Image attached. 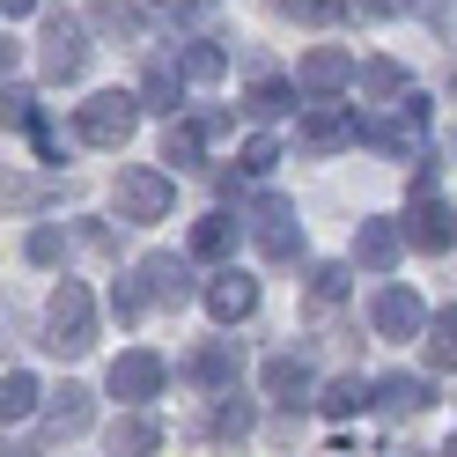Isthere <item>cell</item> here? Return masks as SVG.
Instances as JSON below:
<instances>
[{"label": "cell", "mask_w": 457, "mask_h": 457, "mask_svg": "<svg viewBox=\"0 0 457 457\" xmlns=\"http://www.w3.org/2000/svg\"><path fill=\"white\" fill-rule=\"evenodd\" d=\"M45 347L67 354V361L96 347V303H89L81 280H60V288H52V303H45Z\"/></svg>", "instance_id": "1"}, {"label": "cell", "mask_w": 457, "mask_h": 457, "mask_svg": "<svg viewBox=\"0 0 457 457\" xmlns=\"http://www.w3.org/2000/svg\"><path fill=\"white\" fill-rule=\"evenodd\" d=\"M111 199H119V221L148 228V221H162L170 207H178V178H170V170H155V162H126L119 185H111Z\"/></svg>", "instance_id": "2"}, {"label": "cell", "mask_w": 457, "mask_h": 457, "mask_svg": "<svg viewBox=\"0 0 457 457\" xmlns=\"http://www.w3.org/2000/svg\"><path fill=\"white\" fill-rule=\"evenodd\" d=\"M133 126H140V96L133 89H96L74 111V140H89V148H126Z\"/></svg>", "instance_id": "3"}, {"label": "cell", "mask_w": 457, "mask_h": 457, "mask_svg": "<svg viewBox=\"0 0 457 457\" xmlns=\"http://www.w3.org/2000/svg\"><path fill=\"white\" fill-rule=\"evenodd\" d=\"M45 81H81L89 74V30H81V15H45V52H37Z\"/></svg>", "instance_id": "4"}, {"label": "cell", "mask_w": 457, "mask_h": 457, "mask_svg": "<svg viewBox=\"0 0 457 457\" xmlns=\"http://www.w3.org/2000/svg\"><path fill=\"white\" fill-rule=\"evenodd\" d=\"M251 244H259L266 259H280V266H288L295 251H303V214H295V199L266 192L259 207H251Z\"/></svg>", "instance_id": "5"}, {"label": "cell", "mask_w": 457, "mask_h": 457, "mask_svg": "<svg viewBox=\"0 0 457 457\" xmlns=\"http://www.w3.org/2000/svg\"><path fill=\"white\" fill-rule=\"evenodd\" d=\"M398 237H406L413 251H450L457 244V207L450 199H436V192H413V207H406V221H398Z\"/></svg>", "instance_id": "6"}, {"label": "cell", "mask_w": 457, "mask_h": 457, "mask_svg": "<svg viewBox=\"0 0 457 457\" xmlns=\"http://www.w3.org/2000/svg\"><path fill=\"white\" fill-rule=\"evenodd\" d=\"M104 384H111V398H119V406H148V398H162V384H170V361L148 354V347H133V354L111 361Z\"/></svg>", "instance_id": "7"}, {"label": "cell", "mask_w": 457, "mask_h": 457, "mask_svg": "<svg viewBox=\"0 0 457 457\" xmlns=\"http://www.w3.org/2000/svg\"><path fill=\"white\" fill-rule=\"evenodd\" d=\"M133 280H140V295L162 303V310H178V303L199 295V288H192V259H178V251H148V259L133 266Z\"/></svg>", "instance_id": "8"}, {"label": "cell", "mask_w": 457, "mask_h": 457, "mask_svg": "<svg viewBox=\"0 0 457 457\" xmlns=\"http://www.w3.org/2000/svg\"><path fill=\"white\" fill-rule=\"evenodd\" d=\"M369 325H377L384 339H420L428 332V303L391 280V288H377V303H369Z\"/></svg>", "instance_id": "9"}, {"label": "cell", "mask_w": 457, "mask_h": 457, "mask_svg": "<svg viewBox=\"0 0 457 457\" xmlns=\"http://www.w3.org/2000/svg\"><path fill=\"white\" fill-rule=\"evenodd\" d=\"M295 89H303L310 104H332L339 89H354V52H339V45H318V52H310V60H303Z\"/></svg>", "instance_id": "10"}, {"label": "cell", "mask_w": 457, "mask_h": 457, "mask_svg": "<svg viewBox=\"0 0 457 457\" xmlns=\"http://www.w3.org/2000/svg\"><path fill=\"white\" fill-rule=\"evenodd\" d=\"M45 436L52 443H74V436H89V428H96V398L89 391H81V384H60V391H45Z\"/></svg>", "instance_id": "11"}, {"label": "cell", "mask_w": 457, "mask_h": 457, "mask_svg": "<svg viewBox=\"0 0 457 457\" xmlns=\"http://www.w3.org/2000/svg\"><path fill=\"white\" fill-rule=\"evenodd\" d=\"M295 140L318 148V155H332V148H347V140H361V119H354V111H332V104H303Z\"/></svg>", "instance_id": "12"}, {"label": "cell", "mask_w": 457, "mask_h": 457, "mask_svg": "<svg viewBox=\"0 0 457 457\" xmlns=\"http://www.w3.org/2000/svg\"><path fill=\"white\" fill-rule=\"evenodd\" d=\"M185 377L199 384V391H237V377H244V347H237V339H207V347H199L192 361H185Z\"/></svg>", "instance_id": "13"}, {"label": "cell", "mask_w": 457, "mask_h": 457, "mask_svg": "<svg viewBox=\"0 0 457 457\" xmlns=\"http://www.w3.org/2000/svg\"><path fill=\"white\" fill-rule=\"evenodd\" d=\"M207 310H214V325H244L251 310H259V280H251L244 266H221L207 280Z\"/></svg>", "instance_id": "14"}, {"label": "cell", "mask_w": 457, "mask_h": 457, "mask_svg": "<svg viewBox=\"0 0 457 457\" xmlns=\"http://www.w3.org/2000/svg\"><path fill=\"white\" fill-rule=\"evenodd\" d=\"M354 89L369 96V111H398V104L413 96V74L398 67V60H361L354 67Z\"/></svg>", "instance_id": "15"}, {"label": "cell", "mask_w": 457, "mask_h": 457, "mask_svg": "<svg viewBox=\"0 0 457 457\" xmlns=\"http://www.w3.org/2000/svg\"><path fill=\"white\" fill-rule=\"evenodd\" d=\"M398 251H406V237H398V221L369 214V221L354 228V266H361V273H391V266H398Z\"/></svg>", "instance_id": "16"}, {"label": "cell", "mask_w": 457, "mask_h": 457, "mask_svg": "<svg viewBox=\"0 0 457 457\" xmlns=\"http://www.w3.org/2000/svg\"><path fill=\"white\" fill-rule=\"evenodd\" d=\"M428 406H436V384H428V377H406V369H398V377L377 384V413H384V420H413V413H428Z\"/></svg>", "instance_id": "17"}, {"label": "cell", "mask_w": 457, "mask_h": 457, "mask_svg": "<svg viewBox=\"0 0 457 457\" xmlns=\"http://www.w3.org/2000/svg\"><path fill=\"white\" fill-rule=\"evenodd\" d=\"M259 384H266V398H273V406H310V391H318V384H310V369L295 361V354H273L266 369H259Z\"/></svg>", "instance_id": "18"}, {"label": "cell", "mask_w": 457, "mask_h": 457, "mask_svg": "<svg viewBox=\"0 0 457 457\" xmlns=\"http://www.w3.org/2000/svg\"><path fill=\"white\" fill-rule=\"evenodd\" d=\"M140 111H162V119H178L185 111V74H178V60H155L148 74H140Z\"/></svg>", "instance_id": "19"}, {"label": "cell", "mask_w": 457, "mask_h": 457, "mask_svg": "<svg viewBox=\"0 0 457 457\" xmlns=\"http://www.w3.org/2000/svg\"><path fill=\"white\" fill-rule=\"evenodd\" d=\"M237 237H244L237 214H199V221H192V259H207V266L237 259Z\"/></svg>", "instance_id": "20"}, {"label": "cell", "mask_w": 457, "mask_h": 457, "mask_svg": "<svg viewBox=\"0 0 457 457\" xmlns=\"http://www.w3.org/2000/svg\"><path fill=\"white\" fill-rule=\"evenodd\" d=\"M45 406V384L30 377V369H8L0 377V428H15V420H30Z\"/></svg>", "instance_id": "21"}, {"label": "cell", "mask_w": 457, "mask_h": 457, "mask_svg": "<svg viewBox=\"0 0 457 457\" xmlns=\"http://www.w3.org/2000/svg\"><path fill=\"white\" fill-rule=\"evenodd\" d=\"M162 450V420L155 413H126L111 428V457H155Z\"/></svg>", "instance_id": "22"}, {"label": "cell", "mask_w": 457, "mask_h": 457, "mask_svg": "<svg viewBox=\"0 0 457 457\" xmlns=\"http://www.w3.org/2000/svg\"><path fill=\"white\" fill-rule=\"evenodd\" d=\"M318 406H325L332 420H347V413H369V406H377V384H369V377H332Z\"/></svg>", "instance_id": "23"}, {"label": "cell", "mask_w": 457, "mask_h": 457, "mask_svg": "<svg viewBox=\"0 0 457 457\" xmlns=\"http://www.w3.org/2000/svg\"><path fill=\"white\" fill-rule=\"evenodd\" d=\"M295 96H303L295 81H273V74H266V81H251V96H244V111H251V119H288V111H303Z\"/></svg>", "instance_id": "24"}, {"label": "cell", "mask_w": 457, "mask_h": 457, "mask_svg": "<svg viewBox=\"0 0 457 457\" xmlns=\"http://www.w3.org/2000/svg\"><path fill=\"white\" fill-rule=\"evenodd\" d=\"M89 22H96L104 37H126V45H133V37H148V15H140L133 0H96V8H89Z\"/></svg>", "instance_id": "25"}, {"label": "cell", "mask_w": 457, "mask_h": 457, "mask_svg": "<svg viewBox=\"0 0 457 457\" xmlns=\"http://www.w3.org/2000/svg\"><path fill=\"white\" fill-rule=\"evenodd\" d=\"M280 22H310V30H332V22H347V0H266Z\"/></svg>", "instance_id": "26"}, {"label": "cell", "mask_w": 457, "mask_h": 457, "mask_svg": "<svg viewBox=\"0 0 457 457\" xmlns=\"http://www.w3.org/2000/svg\"><path fill=\"white\" fill-rule=\"evenodd\" d=\"M221 67H228V52H221L214 37L178 45V74H185V81H221Z\"/></svg>", "instance_id": "27"}, {"label": "cell", "mask_w": 457, "mask_h": 457, "mask_svg": "<svg viewBox=\"0 0 457 457\" xmlns=\"http://www.w3.org/2000/svg\"><path fill=\"white\" fill-rule=\"evenodd\" d=\"M199 148H207V133L185 126V119H170V133H162V162H170V170H199Z\"/></svg>", "instance_id": "28"}, {"label": "cell", "mask_w": 457, "mask_h": 457, "mask_svg": "<svg viewBox=\"0 0 457 457\" xmlns=\"http://www.w3.org/2000/svg\"><path fill=\"white\" fill-rule=\"evenodd\" d=\"M420 339H428V361H436V369H457V303H450V310H436Z\"/></svg>", "instance_id": "29"}, {"label": "cell", "mask_w": 457, "mask_h": 457, "mask_svg": "<svg viewBox=\"0 0 457 457\" xmlns=\"http://www.w3.org/2000/svg\"><path fill=\"white\" fill-rule=\"evenodd\" d=\"M251 398H237V391H221V406H214V436H251Z\"/></svg>", "instance_id": "30"}, {"label": "cell", "mask_w": 457, "mask_h": 457, "mask_svg": "<svg viewBox=\"0 0 457 457\" xmlns=\"http://www.w3.org/2000/svg\"><path fill=\"white\" fill-rule=\"evenodd\" d=\"M273 162H280V140H273V133H251V140H244V162H237V170H244V178H266Z\"/></svg>", "instance_id": "31"}, {"label": "cell", "mask_w": 457, "mask_h": 457, "mask_svg": "<svg viewBox=\"0 0 457 457\" xmlns=\"http://www.w3.org/2000/svg\"><path fill=\"white\" fill-rule=\"evenodd\" d=\"M0 126H22V133H30V126H37V96H30V89H0Z\"/></svg>", "instance_id": "32"}, {"label": "cell", "mask_w": 457, "mask_h": 457, "mask_svg": "<svg viewBox=\"0 0 457 457\" xmlns=\"http://www.w3.org/2000/svg\"><path fill=\"white\" fill-rule=\"evenodd\" d=\"M22 251H30V266H60V251H67V237H60V228H30V244H22Z\"/></svg>", "instance_id": "33"}, {"label": "cell", "mask_w": 457, "mask_h": 457, "mask_svg": "<svg viewBox=\"0 0 457 457\" xmlns=\"http://www.w3.org/2000/svg\"><path fill=\"white\" fill-rule=\"evenodd\" d=\"M347 295V266H318L310 273V303H339Z\"/></svg>", "instance_id": "34"}, {"label": "cell", "mask_w": 457, "mask_h": 457, "mask_svg": "<svg viewBox=\"0 0 457 457\" xmlns=\"http://www.w3.org/2000/svg\"><path fill=\"white\" fill-rule=\"evenodd\" d=\"M140 310H148V295H140L133 280H119V288H111V318H119V325H133Z\"/></svg>", "instance_id": "35"}, {"label": "cell", "mask_w": 457, "mask_h": 457, "mask_svg": "<svg viewBox=\"0 0 457 457\" xmlns=\"http://www.w3.org/2000/svg\"><path fill=\"white\" fill-rule=\"evenodd\" d=\"M37 199V185L30 178H15V170H0V207H30Z\"/></svg>", "instance_id": "36"}, {"label": "cell", "mask_w": 457, "mask_h": 457, "mask_svg": "<svg viewBox=\"0 0 457 457\" xmlns=\"http://www.w3.org/2000/svg\"><path fill=\"white\" fill-rule=\"evenodd\" d=\"M15 60H22V45H15V37H0V74H8Z\"/></svg>", "instance_id": "37"}, {"label": "cell", "mask_w": 457, "mask_h": 457, "mask_svg": "<svg viewBox=\"0 0 457 457\" xmlns=\"http://www.w3.org/2000/svg\"><path fill=\"white\" fill-rule=\"evenodd\" d=\"M0 15H37V0H0Z\"/></svg>", "instance_id": "38"}, {"label": "cell", "mask_w": 457, "mask_h": 457, "mask_svg": "<svg viewBox=\"0 0 457 457\" xmlns=\"http://www.w3.org/2000/svg\"><path fill=\"white\" fill-rule=\"evenodd\" d=\"M0 457H45V450H30V443H0Z\"/></svg>", "instance_id": "39"}, {"label": "cell", "mask_w": 457, "mask_h": 457, "mask_svg": "<svg viewBox=\"0 0 457 457\" xmlns=\"http://www.w3.org/2000/svg\"><path fill=\"white\" fill-rule=\"evenodd\" d=\"M436 457H457V436H450V443H443V450H436Z\"/></svg>", "instance_id": "40"}, {"label": "cell", "mask_w": 457, "mask_h": 457, "mask_svg": "<svg viewBox=\"0 0 457 457\" xmlns=\"http://www.w3.org/2000/svg\"><path fill=\"white\" fill-rule=\"evenodd\" d=\"M178 8H185V0H178Z\"/></svg>", "instance_id": "41"}, {"label": "cell", "mask_w": 457, "mask_h": 457, "mask_svg": "<svg viewBox=\"0 0 457 457\" xmlns=\"http://www.w3.org/2000/svg\"><path fill=\"white\" fill-rule=\"evenodd\" d=\"M450 81H457V74H450Z\"/></svg>", "instance_id": "42"}]
</instances>
